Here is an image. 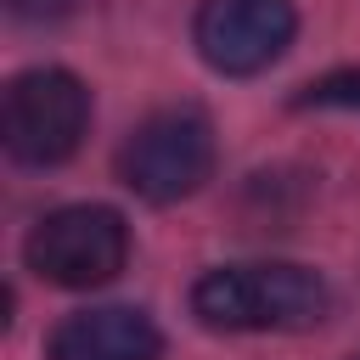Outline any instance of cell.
I'll list each match as a JSON object with an SVG mask.
<instances>
[{
    "instance_id": "7a4b0ae2",
    "label": "cell",
    "mask_w": 360,
    "mask_h": 360,
    "mask_svg": "<svg viewBox=\"0 0 360 360\" xmlns=\"http://www.w3.org/2000/svg\"><path fill=\"white\" fill-rule=\"evenodd\" d=\"M90 129V90L79 73L68 68H28L6 84V107H0V141L11 163L28 169H51L62 158L79 152Z\"/></svg>"
},
{
    "instance_id": "52a82bcc",
    "label": "cell",
    "mask_w": 360,
    "mask_h": 360,
    "mask_svg": "<svg viewBox=\"0 0 360 360\" xmlns=\"http://www.w3.org/2000/svg\"><path fill=\"white\" fill-rule=\"evenodd\" d=\"M298 107H338V112H360V68H343V73H326L315 79Z\"/></svg>"
},
{
    "instance_id": "277c9868",
    "label": "cell",
    "mask_w": 360,
    "mask_h": 360,
    "mask_svg": "<svg viewBox=\"0 0 360 360\" xmlns=\"http://www.w3.org/2000/svg\"><path fill=\"white\" fill-rule=\"evenodd\" d=\"M22 259L39 281L51 287H68V292H84V287H101L112 281L124 264H129V225L118 208H101V202H68L56 214H45L28 242H22Z\"/></svg>"
},
{
    "instance_id": "5b68a950",
    "label": "cell",
    "mask_w": 360,
    "mask_h": 360,
    "mask_svg": "<svg viewBox=\"0 0 360 360\" xmlns=\"http://www.w3.org/2000/svg\"><path fill=\"white\" fill-rule=\"evenodd\" d=\"M292 34H298L292 0H202L191 22L197 56L225 79L264 73L292 45Z\"/></svg>"
},
{
    "instance_id": "8992f818",
    "label": "cell",
    "mask_w": 360,
    "mask_h": 360,
    "mask_svg": "<svg viewBox=\"0 0 360 360\" xmlns=\"http://www.w3.org/2000/svg\"><path fill=\"white\" fill-rule=\"evenodd\" d=\"M51 360H158L163 354V332L146 309L129 304H101V309H79L68 315L51 343Z\"/></svg>"
},
{
    "instance_id": "6da1fadb",
    "label": "cell",
    "mask_w": 360,
    "mask_h": 360,
    "mask_svg": "<svg viewBox=\"0 0 360 360\" xmlns=\"http://www.w3.org/2000/svg\"><path fill=\"white\" fill-rule=\"evenodd\" d=\"M326 309H332L326 281L287 259L219 264L191 287V315L208 332H304L321 326Z\"/></svg>"
},
{
    "instance_id": "3957f363",
    "label": "cell",
    "mask_w": 360,
    "mask_h": 360,
    "mask_svg": "<svg viewBox=\"0 0 360 360\" xmlns=\"http://www.w3.org/2000/svg\"><path fill=\"white\" fill-rule=\"evenodd\" d=\"M214 124L197 107H163L146 124H135V135L118 146V180L146 197V202H180L191 191L208 186L214 174Z\"/></svg>"
}]
</instances>
